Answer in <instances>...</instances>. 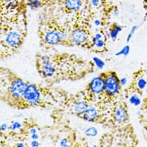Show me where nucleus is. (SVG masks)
Listing matches in <instances>:
<instances>
[{
	"label": "nucleus",
	"instance_id": "obj_1",
	"mask_svg": "<svg viewBox=\"0 0 147 147\" xmlns=\"http://www.w3.org/2000/svg\"><path fill=\"white\" fill-rule=\"evenodd\" d=\"M121 83L115 72H110L105 76V93L109 96H114L120 92Z\"/></svg>",
	"mask_w": 147,
	"mask_h": 147
},
{
	"label": "nucleus",
	"instance_id": "obj_2",
	"mask_svg": "<svg viewBox=\"0 0 147 147\" xmlns=\"http://www.w3.org/2000/svg\"><path fill=\"white\" fill-rule=\"evenodd\" d=\"M28 84L22 79H16L10 86L9 92L15 100H24Z\"/></svg>",
	"mask_w": 147,
	"mask_h": 147
},
{
	"label": "nucleus",
	"instance_id": "obj_3",
	"mask_svg": "<svg viewBox=\"0 0 147 147\" xmlns=\"http://www.w3.org/2000/svg\"><path fill=\"white\" fill-rule=\"evenodd\" d=\"M24 101L29 105H36L40 100V92L34 84H28L24 97Z\"/></svg>",
	"mask_w": 147,
	"mask_h": 147
},
{
	"label": "nucleus",
	"instance_id": "obj_4",
	"mask_svg": "<svg viewBox=\"0 0 147 147\" xmlns=\"http://www.w3.org/2000/svg\"><path fill=\"white\" fill-rule=\"evenodd\" d=\"M88 88L93 95H100L105 92V76H99L92 78L88 84Z\"/></svg>",
	"mask_w": 147,
	"mask_h": 147
},
{
	"label": "nucleus",
	"instance_id": "obj_5",
	"mask_svg": "<svg viewBox=\"0 0 147 147\" xmlns=\"http://www.w3.org/2000/svg\"><path fill=\"white\" fill-rule=\"evenodd\" d=\"M71 40L72 43L77 45H81L86 43L88 40V35L85 31L82 29H76L71 34Z\"/></svg>",
	"mask_w": 147,
	"mask_h": 147
},
{
	"label": "nucleus",
	"instance_id": "obj_6",
	"mask_svg": "<svg viewBox=\"0 0 147 147\" xmlns=\"http://www.w3.org/2000/svg\"><path fill=\"white\" fill-rule=\"evenodd\" d=\"M5 43L11 48H16L21 43V36L18 32H10L5 37Z\"/></svg>",
	"mask_w": 147,
	"mask_h": 147
},
{
	"label": "nucleus",
	"instance_id": "obj_7",
	"mask_svg": "<svg viewBox=\"0 0 147 147\" xmlns=\"http://www.w3.org/2000/svg\"><path fill=\"white\" fill-rule=\"evenodd\" d=\"M45 42L49 45H56L60 43L63 40V35L60 32H49L44 37Z\"/></svg>",
	"mask_w": 147,
	"mask_h": 147
},
{
	"label": "nucleus",
	"instance_id": "obj_8",
	"mask_svg": "<svg viewBox=\"0 0 147 147\" xmlns=\"http://www.w3.org/2000/svg\"><path fill=\"white\" fill-rule=\"evenodd\" d=\"M113 117L117 123H124L128 119V113L125 108L122 105L117 106L113 113Z\"/></svg>",
	"mask_w": 147,
	"mask_h": 147
},
{
	"label": "nucleus",
	"instance_id": "obj_9",
	"mask_svg": "<svg viewBox=\"0 0 147 147\" xmlns=\"http://www.w3.org/2000/svg\"><path fill=\"white\" fill-rule=\"evenodd\" d=\"M98 116H99V113L96 109L88 108L83 114L81 115V117L84 121H88V122H92L98 118Z\"/></svg>",
	"mask_w": 147,
	"mask_h": 147
},
{
	"label": "nucleus",
	"instance_id": "obj_10",
	"mask_svg": "<svg viewBox=\"0 0 147 147\" xmlns=\"http://www.w3.org/2000/svg\"><path fill=\"white\" fill-rule=\"evenodd\" d=\"M88 108V104L84 101V100H79L77 102H76L73 106H72V110L76 114H78V115H82L84 111Z\"/></svg>",
	"mask_w": 147,
	"mask_h": 147
},
{
	"label": "nucleus",
	"instance_id": "obj_11",
	"mask_svg": "<svg viewBox=\"0 0 147 147\" xmlns=\"http://www.w3.org/2000/svg\"><path fill=\"white\" fill-rule=\"evenodd\" d=\"M82 6V1L81 0H66L65 1V7L68 11H78Z\"/></svg>",
	"mask_w": 147,
	"mask_h": 147
},
{
	"label": "nucleus",
	"instance_id": "obj_12",
	"mask_svg": "<svg viewBox=\"0 0 147 147\" xmlns=\"http://www.w3.org/2000/svg\"><path fill=\"white\" fill-rule=\"evenodd\" d=\"M55 71H56L55 67L51 63L42 64V66H41V72L46 77H51V76H52L54 75V73H55Z\"/></svg>",
	"mask_w": 147,
	"mask_h": 147
},
{
	"label": "nucleus",
	"instance_id": "obj_13",
	"mask_svg": "<svg viewBox=\"0 0 147 147\" xmlns=\"http://www.w3.org/2000/svg\"><path fill=\"white\" fill-rule=\"evenodd\" d=\"M135 87L140 92L144 91L146 88L147 79L144 76H141L139 77H138V79L136 80Z\"/></svg>",
	"mask_w": 147,
	"mask_h": 147
},
{
	"label": "nucleus",
	"instance_id": "obj_14",
	"mask_svg": "<svg viewBox=\"0 0 147 147\" xmlns=\"http://www.w3.org/2000/svg\"><path fill=\"white\" fill-rule=\"evenodd\" d=\"M129 104H131L132 105L138 107V106L141 105V104H142V97L138 92L132 93L130 96L129 97Z\"/></svg>",
	"mask_w": 147,
	"mask_h": 147
},
{
	"label": "nucleus",
	"instance_id": "obj_15",
	"mask_svg": "<svg viewBox=\"0 0 147 147\" xmlns=\"http://www.w3.org/2000/svg\"><path fill=\"white\" fill-rule=\"evenodd\" d=\"M122 31V28L119 26V25H117L115 24L113 28L109 30V37L111 38V40H115L117 39V37L118 36L120 32Z\"/></svg>",
	"mask_w": 147,
	"mask_h": 147
},
{
	"label": "nucleus",
	"instance_id": "obj_16",
	"mask_svg": "<svg viewBox=\"0 0 147 147\" xmlns=\"http://www.w3.org/2000/svg\"><path fill=\"white\" fill-rule=\"evenodd\" d=\"M97 134H98V130L94 126L88 128L84 130V134L87 137H95V136L97 135Z\"/></svg>",
	"mask_w": 147,
	"mask_h": 147
},
{
	"label": "nucleus",
	"instance_id": "obj_17",
	"mask_svg": "<svg viewBox=\"0 0 147 147\" xmlns=\"http://www.w3.org/2000/svg\"><path fill=\"white\" fill-rule=\"evenodd\" d=\"M129 52H130V47L129 45H125V47L121 48L119 52H117L115 54V56H127L129 54Z\"/></svg>",
	"mask_w": 147,
	"mask_h": 147
},
{
	"label": "nucleus",
	"instance_id": "obj_18",
	"mask_svg": "<svg viewBox=\"0 0 147 147\" xmlns=\"http://www.w3.org/2000/svg\"><path fill=\"white\" fill-rule=\"evenodd\" d=\"M40 5H41V0H29L28 3V7L32 10L40 7Z\"/></svg>",
	"mask_w": 147,
	"mask_h": 147
},
{
	"label": "nucleus",
	"instance_id": "obj_19",
	"mask_svg": "<svg viewBox=\"0 0 147 147\" xmlns=\"http://www.w3.org/2000/svg\"><path fill=\"white\" fill-rule=\"evenodd\" d=\"M92 61L94 62L96 66L98 68H100V69H102L105 67V63L101 59H100L99 57H93L92 58Z\"/></svg>",
	"mask_w": 147,
	"mask_h": 147
},
{
	"label": "nucleus",
	"instance_id": "obj_20",
	"mask_svg": "<svg viewBox=\"0 0 147 147\" xmlns=\"http://www.w3.org/2000/svg\"><path fill=\"white\" fill-rule=\"evenodd\" d=\"M22 127H23L22 123H20V121H15L9 126V129L11 131H16V130L20 129Z\"/></svg>",
	"mask_w": 147,
	"mask_h": 147
},
{
	"label": "nucleus",
	"instance_id": "obj_21",
	"mask_svg": "<svg viewBox=\"0 0 147 147\" xmlns=\"http://www.w3.org/2000/svg\"><path fill=\"white\" fill-rule=\"evenodd\" d=\"M138 26H134V27L131 28V30L129 31V34H128L127 36V39H126L127 42H129V41H130V40L132 39V37L134 36V34L136 32V31L138 30Z\"/></svg>",
	"mask_w": 147,
	"mask_h": 147
},
{
	"label": "nucleus",
	"instance_id": "obj_22",
	"mask_svg": "<svg viewBox=\"0 0 147 147\" xmlns=\"http://www.w3.org/2000/svg\"><path fill=\"white\" fill-rule=\"evenodd\" d=\"M94 46L97 48H103L105 46V41L102 39H100V40L96 41V43Z\"/></svg>",
	"mask_w": 147,
	"mask_h": 147
},
{
	"label": "nucleus",
	"instance_id": "obj_23",
	"mask_svg": "<svg viewBox=\"0 0 147 147\" xmlns=\"http://www.w3.org/2000/svg\"><path fill=\"white\" fill-rule=\"evenodd\" d=\"M40 62L42 64H48L50 63V56H43L40 58Z\"/></svg>",
	"mask_w": 147,
	"mask_h": 147
},
{
	"label": "nucleus",
	"instance_id": "obj_24",
	"mask_svg": "<svg viewBox=\"0 0 147 147\" xmlns=\"http://www.w3.org/2000/svg\"><path fill=\"white\" fill-rule=\"evenodd\" d=\"M60 146L62 147H67L69 145H68V142L67 138H63V139H61L60 141Z\"/></svg>",
	"mask_w": 147,
	"mask_h": 147
},
{
	"label": "nucleus",
	"instance_id": "obj_25",
	"mask_svg": "<svg viewBox=\"0 0 147 147\" xmlns=\"http://www.w3.org/2000/svg\"><path fill=\"white\" fill-rule=\"evenodd\" d=\"M120 83H121V86H125L126 84H127V78H125V77L121 78V79H120Z\"/></svg>",
	"mask_w": 147,
	"mask_h": 147
},
{
	"label": "nucleus",
	"instance_id": "obj_26",
	"mask_svg": "<svg viewBox=\"0 0 147 147\" xmlns=\"http://www.w3.org/2000/svg\"><path fill=\"white\" fill-rule=\"evenodd\" d=\"M40 146V143L36 141V140H33L32 142V143H31V146L32 147H37Z\"/></svg>",
	"mask_w": 147,
	"mask_h": 147
},
{
	"label": "nucleus",
	"instance_id": "obj_27",
	"mask_svg": "<svg viewBox=\"0 0 147 147\" xmlns=\"http://www.w3.org/2000/svg\"><path fill=\"white\" fill-rule=\"evenodd\" d=\"M91 3L94 7H97L100 4V0H91Z\"/></svg>",
	"mask_w": 147,
	"mask_h": 147
},
{
	"label": "nucleus",
	"instance_id": "obj_28",
	"mask_svg": "<svg viewBox=\"0 0 147 147\" xmlns=\"http://www.w3.org/2000/svg\"><path fill=\"white\" fill-rule=\"evenodd\" d=\"M7 128H8V126H7V124H6V123L2 124V125H1V131H3V132L6 131Z\"/></svg>",
	"mask_w": 147,
	"mask_h": 147
},
{
	"label": "nucleus",
	"instance_id": "obj_29",
	"mask_svg": "<svg viewBox=\"0 0 147 147\" xmlns=\"http://www.w3.org/2000/svg\"><path fill=\"white\" fill-rule=\"evenodd\" d=\"M94 38H95L96 40H100V39H102V35H101L100 33H96V36H94Z\"/></svg>",
	"mask_w": 147,
	"mask_h": 147
},
{
	"label": "nucleus",
	"instance_id": "obj_30",
	"mask_svg": "<svg viewBox=\"0 0 147 147\" xmlns=\"http://www.w3.org/2000/svg\"><path fill=\"white\" fill-rule=\"evenodd\" d=\"M31 138H32V140H37L39 138V135L37 134V133L36 134H31Z\"/></svg>",
	"mask_w": 147,
	"mask_h": 147
},
{
	"label": "nucleus",
	"instance_id": "obj_31",
	"mask_svg": "<svg viewBox=\"0 0 147 147\" xmlns=\"http://www.w3.org/2000/svg\"><path fill=\"white\" fill-rule=\"evenodd\" d=\"M113 16H117L119 15V11H118V9L117 8H115L114 10H113Z\"/></svg>",
	"mask_w": 147,
	"mask_h": 147
},
{
	"label": "nucleus",
	"instance_id": "obj_32",
	"mask_svg": "<svg viewBox=\"0 0 147 147\" xmlns=\"http://www.w3.org/2000/svg\"><path fill=\"white\" fill-rule=\"evenodd\" d=\"M29 133H30L31 134H36V133H37V130H36V129H35V128H32V129H29Z\"/></svg>",
	"mask_w": 147,
	"mask_h": 147
},
{
	"label": "nucleus",
	"instance_id": "obj_33",
	"mask_svg": "<svg viewBox=\"0 0 147 147\" xmlns=\"http://www.w3.org/2000/svg\"><path fill=\"white\" fill-rule=\"evenodd\" d=\"M94 23H95L96 26H100V21L98 20H96Z\"/></svg>",
	"mask_w": 147,
	"mask_h": 147
},
{
	"label": "nucleus",
	"instance_id": "obj_34",
	"mask_svg": "<svg viewBox=\"0 0 147 147\" xmlns=\"http://www.w3.org/2000/svg\"><path fill=\"white\" fill-rule=\"evenodd\" d=\"M16 146H17V147H24V143H23V142L18 143L17 145H16Z\"/></svg>",
	"mask_w": 147,
	"mask_h": 147
},
{
	"label": "nucleus",
	"instance_id": "obj_35",
	"mask_svg": "<svg viewBox=\"0 0 147 147\" xmlns=\"http://www.w3.org/2000/svg\"><path fill=\"white\" fill-rule=\"evenodd\" d=\"M145 92H146V95H147V87H146V88L145 89Z\"/></svg>",
	"mask_w": 147,
	"mask_h": 147
}]
</instances>
